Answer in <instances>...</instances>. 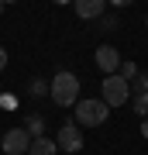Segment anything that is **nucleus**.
<instances>
[{
  "label": "nucleus",
  "instance_id": "nucleus-13",
  "mask_svg": "<svg viewBox=\"0 0 148 155\" xmlns=\"http://www.w3.org/2000/svg\"><path fill=\"white\" fill-rule=\"evenodd\" d=\"M117 76H124V79H134V76H138V66H134V62H121Z\"/></svg>",
  "mask_w": 148,
  "mask_h": 155
},
{
  "label": "nucleus",
  "instance_id": "nucleus-21",
  "mask_svg": "<svg viewBox=\"0 0 148 155\" xmlns=\"http://www.w3.org/2000/svg\"><path fill=\"white\" fill-rule=\"evenodd\" d=\"M145 24H148V17H145Z\"/></svg>",
  "mask_w": 148,
  "mask_h": 155
},
{
  "label": "nucleus",
  "instance_id": "nucleus-1",
  "mask_svg": "<svg viewBox=\"0 0 148 155\" xmlns=\"http://www.w3.org/2000/svg\"><path fill=\"white\" fill-rule=\"evenodd\" d=\"M48 83H52L48 97L59 107H76L79 104V76H76V72L62 69V72H55V79H48Z\"/></svg>",
  "mask_w": 148,
  "mask_h": 155
},
{
  "label": "nucleus",
  "instance_id": "nucleus-18",
  "mask_svg": "<svg viewBox=\"0 0 148 155\" xmlns=\"http://www.w3.org/2000/svg\"><path fill=\"white\" fill-rule=\"evenodd\" d=\"M52 4H72V0H52Z\"/></svg>",
  "mask_w": 148,
  "mask_h": 155
},
{
  "label": "nucleus",
  "instance_id": "nucleus-17",
  "mask_svg": "<svg viewBox=\"0 0 148 155\" xmlns=\"http://www.w3.org/2000/svg\"><path fill=\"white\" fill-rule=\"evenodd\" d=\"M141 134H145V138H148V117H145V121H141Z\"/></svg>",
  "mask_w": 148,
  "mask_h": 155
},
{
  "label": "nucleus",
  "instance_id": "nucleus-9",
  "mask_svg": "<svg viewBox=\"0 0 148 155\" xmlns=\"http://www.w3.org/2000/svg\"><path fill=\"white\" fill-rule=\"evenodd\" d=\"M24 127H28V134H31V138H38V134H45V117H41V114H31Z\"/></svg>",
  "mask_w": 148,
  "mask_h": 155
},
{
  "label": "nucleus",
  "instance_id": "nucleus-5",
  "mask_svg": "<svg viewBox=\"0 0 148 155\" xmlns=\"http://www.w3.org/2000/svg\"><path fill=\"white\" fill-rule=\"evenodd\" d=\"M55 145H59V152H69V155L83 152V134H79V124H76V121L62 124V127H59V134H55Z\"/></svg>",
  "mask_w": 148,
  "mask_h": 155
},
{
  "label": "nucleus",
  "instance_id": "nucleus-12",
  "mask_svg": "<svg viewBox=\"0 0 148 155\" xmlns=\"http://www.w3.org/2000/svg\"><path fill=\"white\" fill-rule=\"evenodd\" d=\"M134 114L148 117V93H134Z\"/></svg>",
  "mask_w": 148,
  "mask_h": 155
},
{
  "label": "nucleus",
  "instance_id": "nucleus-10",
  "mask_svg": "<svg viewBox=\"0 0 148 155\" xmlns=\"http://www.w3.org/2000/svg\"><path fill=\"white\" fill-rule=\"evenodd\" d=\"M48 90H52V83H48V79H31L28 93H31V97H48Z\"/></svg>",
  "mask_w": 148,
  "mask_h": 155
},
{
  "label": "nucleus",
  "instance_id": "nucleus-2",
  "mask_svg": "<svg viewBox=\"0 0 148 155\" xmlns=\"http://www.w3.org/2000/svg\"><path fill=\"white\" fill-rule=\"evenodd\" d=\"M110 117V104L104 97L100 100H83V104H76V124L83 127H100Z\"/></svg>",
  "mask_w": 148,
  "mask_h": 155
},
{
  "label": "nucleus",
  "instance_id": "nucleus-16",
  "mask_svg": "<svg viewBox=\"0 0 148 155\" xmlns=\"http://www.w3.org/2000/svg\"><path fill=\"white\" fill-rule=\"evenodd\" d=\"M4 69H7V52L0 48V72H4Z\"/></svg>",
  "mask_w": 148,
  "mask_h": 155
},
{
  "label": "nucleus",
  "instance_id": "nucleus-4",
  "mask_svg": "<svg viewBox=\"0 0 148 155\" xmlns=\"http://www.w3.org/2000/svg\"><path fill=\"white\" fill-rule=\"evenodd\" d=\"M0 148H4V155H28V148H31V134H28V127H11V131H4Z\"/></svg>",
  "mask_w": 148,
  "mask_h": 155
},
{
  "label": "nucleus",
  "instance_id": "nucleus-8",
  "mask_svg": "<svg viewBox=\"0 0 148 155\" xmlns=\"http://www.w3.org/2000/svg\"><path fill=\"white\" fill-rule=\"evenodd\" d=\"M28 155H59V145H55L52 138H45V134H38V138H31Z\"/></svg>",
  "mask_w": 148,
  "mask_h": 155
},
{
  "label": "nucleus",
  "instance_id": "nucleus-20",
  "mask_svg": "<svg viewBox=\"0 0 148 155\" xmlns=\"http://www.w3.org/2000/svg\"><path fill=\"white\" fill-rule=\"evenodd\" d=\"M4 4H17V0H4Z\"/></svg>",
  "mask_w": 148,
  "mask_h": 155
},
{
  "label": "nucleus",
  "instance_id": "nucleus-3",
  "mask_svg": "<svg viewBox=\"0 0 148 155\" xmlns=\"http://www.w3.org/2000/svg\"><path fill=\"white\" fill-rule=\"evenodd\" d=\"M100 97L110 107H124L131 100V83L124 76H117V72H110V76H104V83H100Z\"/></svg>",
  "mask_w": 148,
  "mask_h": 155
},
{
  "label": "nucleus",
  "instance_id": "nucleus-14",
  "mask_svg": "<svg viewBox=\"0 0 148 155\" xmlns=\"http://www.w3.org/2000/svg\"><path fill=\"white\" fill-rule=\"evenodd\" d=\"M134 93H148V72H138V90Z\"/></svg>",
  "mask_w": 148,
  "mask_h": 155
},
{
  "label": "nucleus",
  "instance_id": "nucleus-7",
  "mask_svg": "<svg viewBox=\"0 0 148 155\" xmlns=\"http://www.w3.org/2000/svg\"><path fill=\"white\" fill-rule=\"evenodd\" d=\"M72 7H76V14L83 17V21H97V17L104 14L107 0H72Z\"/></svg>",
  "mask_w": 148,
  "mask_h": 155
},
{
  "label": "nucleus",
  "instance_id": "nucleus-19",
  "mask_svg": "<svg viewBox=\"0 0 148 155\" xmlns=\"http://www.w3.org/2000/svg\"><path fill=\"white\" fill-rule=\"evenodd\" d=\"M4 7H7V4H4V0H0V14H4Z\"/></svg>",
  "mask_w": 148,
  "mask_h": 155
},
{
  "label": "nucleus",
  "instance_id": "nucleus-15",
  "mask_svg": "<svg viewBox=\"0 0 148 155\" xmlns=\"http://www.w3.org/2000/svg\"><path fill=\"white\" fill-rule=\"evenodd\" d=\"M107 4H114V7H131L134 0H107Z\"/></svg>",
  "mask_w": 148,
  "mask_h": 155
},
{
  "label": "nucleus",
  "instance_id": "nucleus-11",
  "mask_svg": "<svg viewBox=\"0 0 148 155\" xmlns=\"http://www.w3.org/2000/svg\"><path fill=\"white\" fill-rule=\"evenodd\" d=\"M97 21H100V24H97V28H100V31H117V28H121V21H117V17H114V14H100V17H97Z\"/></svg>",
  "mask_w": 148,
  "mask_h": 155
},
{
  "label": "nucleus",
  "instance_id": "nucleus-6",
  "mask_svg": "<svg viewBox=\"0 0 148 155\" xmlns=\"http://www.w3.org/2000/svg\"><path fill=\"white\" fill-rule=\"evenodd\" d=\"M97 66H100L104 76L117 72V69H121V52H117L114 45H100V48H97Z\"/></svg>",
  "mask_w": 148,
  "mask_h": 155
}]
</instances>
